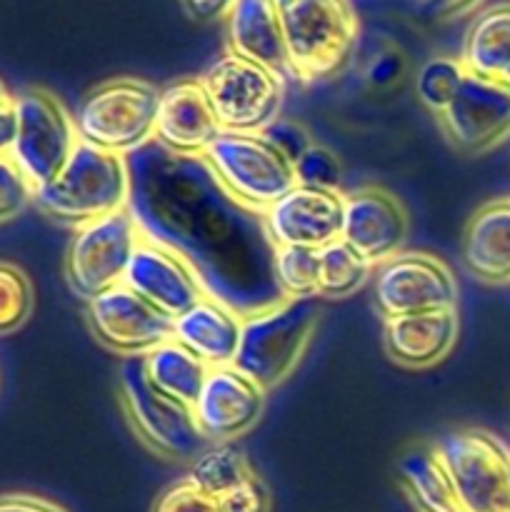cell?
<instances>
[{
  "label": "cell",
  "instance_id": "obj_15",
  "mask_svg": "<svg viewBox=\"0 0 510 512\" xmlns=\"http://www.w3.org/2000/svg\"><path fill=\"white\" fill-rule=\"evenodd\" d=\"M408 230V210L390 190L380 185H365L343 193L340 240L370 265H380L383 260L403 253Z\"/></svg>",
  "mask_w": 510,
  "mask_h": 512
},
{
  "label": "cell",
  "instance_id": "obj_33",
  "mask_svg": "<svg viewBox=\"0 0 510 512\" xmlns=\"http://www.w3.org/2000/svg\"><path fill=\"white\" fill-rule=\"evenodd\" d=\"M33 185L25 180L13 158H0V223L13 220L33 200Z\"/></svg>",
  "mask_w": 510,
  "mask_h": 512
},
{
  "label": "cell",
  "instance_id": "obj_24",
  "mask_svg": "<svg viewBox=\"0 0 510 512\" xmlns=\"http://www.w3.org/2000/svg\"><path fill=\"white\" fill-rule=\"evenodd\" d=\"M458 60L465 73L500 80L510 68V0L488 5L470 20Z\"/></svg>",
  "mask_w": 510,
  "mask_h": 512
},
{
  "label": "cell",
  "instance_id": "obj_35",
  "mask_svg": "<svg viewBox=\"0 0 510 512\" xmlns=\"http://www.w3.org/2000/svg\"><path fill=\"white\" fill-rule=\"evenodd\" d=\"M263 138L268 140L285 160H290V163H295V160L313 145V138H310L308 130L288 118L273 120V123L263 130Z\"/></svg>",
  "mask_w": 510,
  "mask_h": 512
},
{
  "label": "cell",
  "instance_id": "obj_26",
  "mask_svg": "<svg viewBox=\"0 0 510 512\" xmlns=\"http://www.w3.org/2000/svg\"><path fill=\"white\" fill-rule=\"evenodd\" d=\"M143 368L155 390L190 405V408H193L210 370L203 360L195 358L190 350L175 343L173 338L150 350L148 355H143Z\"/></svg>",
  "mask_w": 510,
  "mask_h": 512
},
{
  "label": "cell",
  "instance_id": "obj_11",
  "mask_svg": "<svg viewBox=\"0 0 510 512\" xmlns=\"http://www.w3.org/2000/svg\"><path fill=\"white\" fill-rule=\"evenodd\" d=\"M143 240L128 208L75 228L65 255V280L85 303L123 283L135 248Z\"/></svg>",
  "mask_w": 510,
  "mask_h": 512
},
{
  "label": "cell",
  "instance_id": "obj_3",
  "mask_svg": "<svg viewBox=\"0 0 510 512\" xmlns=\"http://www.w3.org/2000/svg\"><path fill=\"white\" fill-rule=\"evenodd\" d=\"M130 173L125 155L78 143L68 163L48 185L33 193V203L48 218L80 228L128 208Z\"/></svg>",
  "mask_w": 510,
  "mask_h": 512
},
{
  "label": "cell",
  "instance_id": "obj_28",
  "mask_svg": "<svg viewBox=\"0 0 510 512\" xmlns=\"http://www.w3.org/2000/svg\"><path fill=\"white\" fill-rule=\"evenodd\" d=\"M368 278H373V265L340 238L318 250V298H348L358 293Z\"/></svg>",
  "mask_w": 510,
  "mask_h": 512
},
{
  "label": "cell",
  "instance_id": "obj_42",
  "mask_svg": "<svg viewBox=\"0 0 510 512\" xmlns=\"http://www.w3.org/2000/svg\"><path fill=\"white\" fill-rule=\"evenodd\" d=\"M500 80H503V83H505V88H508V90H510V68H508V70H505V73H503V75H500Z\"/></svg>",
  "mask_w": 510,
  "mask_h": 512
},
{
  "label": "cell",
  "instance_id": "obj_10",
  "mask_svg": "<svg viewBox=\"0 0 510 512\" xmlns=\"http://www.w3.org/2000/svg\"><path fill=\"white\" fill-rule=\"evenodd\" d=\"M13 105L18 128L10 158L33 190H38L63 170L80 143L73 115L45 88L23 90L15 95Z\"/></svg>",
  "mask_w": 510,
  "mask_h": 512
},
{
  "label": "cell",
  "instance_id": "obj_9",
  "mask_svg": "<svg viewBox=\"0 0 510 512\" xmlns=\"http://www.w3.org/2000/svg\"><path fill=\"white\" fill-rule=\"evenodd\" d=\"M203 160L223 188L263 215L295 185L293 163L285 160L263 133H223L205 150Z\"/></svg>",
  "mask_w": 510,
  "mask_h": 512
},
{
  "label": "cell",
  "instance_id": "obj_19",
  "mask_svg": "<svg viewBox=\"0 0 510 512\" xmlns=\"http://www.w3.org/2000/svg\"><path fill=\"white\" fill-rule=\"evenodd\" d=\"M123 285L173 320L205 295L203 285L198 283L185 260L145 238L140 240L130 258Z\"/></svg>",
  "mask_w": 510,
  "mask_h": 512
},
{
  "label": "cell",
  "instance_id": "obj_39",
  "mask_svg": "<svg viewBox=\"0 0 510 512\" xmlns=\"http://www.w3.org/2000/svg\"><path fill=\"white\" fill-rule=\"evenodd\" d=\"M423 5H425V10L433 15V18L450 20V18H460V15L480 8V5H483V0H423Z\"/></svg>",
  "mask_w": 510,
  "mask_h": 512
},
{
  "label": "cell",
  "instance_id": "obj_18",
  "mask_svg": "<svg viewBox=\"0 0 510 512\" xmlns=\"http://www.w3.org/2000/svg\"><path fill=\"white\" fill-rule=\"evenodd\" d=\"M223 133L198 78H185L160 90L153 140L185 158H203Z\"/></svg>",
  "mask_w": 510,
  "mask_h": 512
},
{
  "label": "cell",
  "instance_id": "obj_21",
  "mask_svg": "<svg viewBox=\"0 0 510 512\" xmlns=\"http://www.w3.org/2000/svg\"><path fill=\"white\" fill-rule=\"evenodd\" d=\"M240 320L243 315L235 313L233 308L203 295L198 303L173 320V340L203 360L208 368H225L235 360Z\"/></svg>",
  "mask_w": 510,
  "mask_h": 512
},
{
  "label": "cell",
  "instance_id": "obj_8",
  "mask_svg": "<svg viewBox=\"0 0 510 512\" xmlns=\"http://www.w3.org/2000/svg\"><path fill=\"white\" fill-rule=\"evenodd\" d=\"M463 512H510V448L480 428L445 433L435 443Z\"/></svg>",
  "mask_w": 510,
  "mask_h": 512
},
{
  "label": "cell",
  "instance_id": "obj_12",
  "mask_svg": "<svg viewBox=\"0 0 510 512\" xmlns=\"http://www.w3.org/2000/svg\"><path fill=\"white\" fill-rule=\"evenodd\" d=\"M373 300L385 320L450 310L458 308V283L438 255L398 253L375 268Z\"/></svg>",
  "mask_w": 510,
  "mask_h": 512
},
{
  "label": "cell",
  "instance_id": "obj_34",
  "mask_svg": "<svg viewBox=\"0 0 510 512\" xmlns=\"http://www.w3.org/2000/svg\"><path fill=\"white\" fill-rule=\"evenodd\" d=\"M153 512H220L218 498H210L188 480L170 485L155 503Z\"/></svg>",
  "mask_w": 510,
  "mask_h": 512
},
{
  "label": "cell",
  "instance_id": "obj_7",
  "mask_svg": "<svg viewBox=\"0 0 510 512\" xmlns=\"http://www.w3.org/2000/svg\"><path fill=\"white\" fill-rule=\"evenodd\" d=\"M198 80L220 128L228 133H263L280 118L283 75L265 65L228 50Z\"/></svg>",
  "mask_w": 510,
  "mask_h": 512
},
{
  "label": "cell",
  "instance_id": "obj_14",
  "mask_svg": "<svg viewBox=\"0 0 510 512\" xmlns=\"http://www.w3.org/2000/svg\"><path fill=\"white\" fill-rule=\"evenodd\" d=\"M85 315L95 340L123 358L148 355L173 338V318L123 283L88 300Z\"/></svg>",
  "mask_w": 510,
  "mask_h": 512
},
{
  "label": "cell",
  "instance_id": "obj_31",
  "mask_svg": "<svg viewBox=\"0 0 510 512\" xmlns=\"http://www.w3.org/2000/svg\"><path fill=\"white\" fill-rule=\"evenodd\" d=\"M35 293L28 273L13 263H0V335H10L25 325L33 313Z\"/></svg>",
  "mask_w": 510,
  "mask_h": 512
},
{
  "label": "cell",
  "instance_id": "obj_17",
  "mask_svg": "<svg viewBox=\"0 0 510 512\" xmlns=\"http://www.w3.org/2000/svg\"><path fill=\"white\" fill-rule=\"evenodd\" d=\"M265 410V390L233 365L210 368L193 403L195 425L208 443H230L255 428Z\"/></svg>",
  "mask_w": 510,
  "mask_h": 512
},
{
  "label": "cell",
  "instance_id": "obj_36",
  "mask_svg": "<svg viewBox=\"0 0 510 512\" xmlns=\"http://www.w3.org/2000/svg\"><path fill=\"white\" fill-rule=\"evenodd\" d=\"M220 512H270V493L258 475H250L218 498Z\"/></svg>",
  "mask_w": 510,
  "mask_h": 512
},
{
  "label": "cell",
  "instance_id": "obj_4",
  "mask_svg": "<svg viewBox=\"0 0 510 512\" xmlns=\"http://www.w3.org/2000/svg\"><path fill=\"white\" fill-rule=\"evenodd\" d=\"M288 73L303 83L330 78L353 55L358 18L348 0H273Z\"/></svg>",
  "mask_w": 510,
  "mask_h": 512
},
{
  "label": "cell",
  "instance_id": "obj_5",
  "mask_svg": "<svg viewBox=\"0 0 510 512\" xmlns=\"http://www.w3.org/2000/svg\"><path fill=\"white\" fill-rule=\"evenodd\" d=\"M160 88L143 78H113L95 85L73 115L78 140L115 155H130L155 135Z\"/></svg>",
  "mask_w": 510,
  "mask_h": 512
},
{
  "label": "cell",
  "instance_id": "obj_27",
  "mask_svg": "<svg viewBox=\"0 0 510 512\" xmlns=\"http://www.w3.org/2000/svg\"><path fill=\"white\" fill-rule=\"evenodd\" d=\"M253 473L255 470L250 468L243 450L235 445V440H230V443H210L190 463L185 480L193 483L198 490H203L205 495H210V498H220L228 490H233L235 485L248 480Z\"/></svg>",
  "mask_w": 510,
  "mask_h": 512
},
{
  "label": "cell",
  "instance_id": "obj_25",
  "mask_svg": "<svg viewBox=\"0 0 510 512\" xmlns=\"http://www.w3.org/2000/svg\"><path fill=\"white\" fill-rule=\"evenodd\" d=\"M398 483L418 512H463L433 445H415L400 458Z\"/></svg>",
  "mask_w": 510,
  "mask_h": 512
},
{
  "label": "cell",
  "instance_id": "obj_38",
  "mask_svg": "<svg viewBox=\"0 0 510 512\" xmlns=\"http://www.w3.org/2000/svg\"><path fill=\"white\" fill-rule=\"evenodd\" d=\"M180 3H183L185 13H188L193 20H200V23H213V20L228 18L235 0H180Z\"/></svg>",
  "mask_w": 510,
  "mask_h": 512
},
{
  "label": "cell",
  "instance_id": "obj_32",
  "mask_svg": "<svg viewBox=\"0 0 510 512\" xmlns=\"http://www.w3.org/2000/svg\"><path fill=\"white\" fill-rule=\"evenodd\" d=\"M293 173L295 185H305V188L315 190H335V193H340L343 168H340L335 153H330L325 145H310V148L293 163Z\"/></svg>",
  "mask_w": 510,
  "mask_h": 512
},
{
  "label": "cell",
  "instance_id": "obj_41",
  "mask_svg": "<svg viewBox=\"0 0 510 512\" xmlns=\"http://www.w3.org/2000/svg\"><path fill=\"white\" fill-rule=\"evenodd\" d=\"M10 100H13V98H10V95H8V90H5V85L0 83V108H3V105H8Z\"/></svg>",
  "mask_w": 510,
  "mask_h": 512
},
{
  "label": "cell",
  "instance_id": "obj_23",
  "mask_svg": "<svg viewBox=\"0 0 510 512\" xmlns=\"http://www.w3.org/2000/svg\"><path fill=\"white\" fill-rule=\"evenodd\" d=\"M228 50L275 73H288L283 30L273 0H235L228 13Z\"/></svg>",
  "mask_w": 510,
  "mask_h": 512
},
{
  "label": "cell",
  "instance_id": "obj_29",
  "mask_svg": "<svg viewBox=\"0 0 510 512\" xmlns=\"http://www.w3.org/2000/svg\"><path fill=\"white\" fill-rule=\"evenodd\" d=\"M273 275L283 298H318V250L275 248Z\"/></svg>",
  "mask_w": 510,
  "mask_h": 512
},
{
  "label": "cell",
  "instance_id": "obj_6",
  "mask_svg": "<svg viewBox=\"0 0 510 512\" xmlns=\"http://www.w3.org/2000/svg\"><path fill=\"white\" fill-rule=\"evenodd\" d=\"M118 395L133 433L160 458L193 463L210 445L195 425L193 408L150 385L143 355L123 358L118 368Z\"/></svg>",
  "mask_w": 510,
  "mask_h": 512
},
{
  "label": "cell",
  "instance_id": "obj_20",
  "mask_svg": "<svg viewBox=\"0 0 510 512\" xmlns=\"http://www.w3.org/2000/svg\"><path fill=\"white\" fill-rule=\"evenodd\" d=\"M458 308L388 318L383 325V348L393 363L410 370L433 368L458 343Z\"/></svg>",
  "mask_w": 510,
  "mask_h": 512
},
{
  "label": "cell",
  "instance_id": "obj_30",
  "mask_svg": "<svg viewBox=\"0 0 510 512\" xmlns=\"http://www.w3.org/2000/svg\"><path fill=\"white\" fill-rule=\"evenodd\" d=\"M465 80V68L458 58H440L428 60L415 75V95L430 113L440 115L455 98Z\"/></svg>",
  "mask_w": 510,
  "mask_h": 512
},
{
  "label": "cell",
  "instance_id": "obj_40",
  "mask_svg": "<svg viewBox=\"0 0 510 512\" xmlns=\"http://www.w3.org/2000/svg\"><path fill=\"white\" fill-rule=\"evenodd\" d=\"M15 128H18V118H15V105L10 100L8 105L0 108V158H10L13 153Z\"/></svg>",
  "mask_w": 510,
  "mask_h": 512
},
{
  "label": "cell",
  "instance_id": "obj_22",
  "mask_svg": "<svg viewBox=\"0 0 510 512\" xmlns=\"http://www.w3.org/2000/svg\"><path fill=\"white\" fill-rule=\"evenodd\" d=\"M463 265L483 283H510V198L480 205L463 233Z\"/></svg>",
  "mask_w": 510,
  "mask_h": 512
},
{
  "label": "cell",
  "instance_id": "obj_2",
  "mask_svg": "<svg viewBox=\"0 0 510 512\" xmlns=\"http://www.w3.org/2000/svg\"><path fill=\"white\" fill-rule=\"evenodd\" d=\"M318 298H283L243 315L233 368L265 393L293 375L318 330Z\"/></svg>",
  "mask_w": 510,
  "mask_h": 512
},
{
  "label": "cell",
  "instance_id": "obj_1",
  "mask_svg": "<svg viewBox=\"0 0 510 512\" xmlns=\"http://www.w3.org/2000/svg\"><path fill=\"white\" fill-rule=\"evenodd\" d=\"M125 160L128 210L140 235L185 260L205 295L238 315L283 300L263 215L235 200L203 158L175 155L150 140Z\"/></svg>",
  "mask_w": 510,
  "mask_h": 512
},
{
  "label": "cell",
  "instance_id": "obj_37",
  "mask_svg": "<svg viewBox=\"0 0 510 512\" xmlns=\"http://www.w3.org/2000/svg\"><path fill=\"white\" fill-rule=\"evenodd\" d=\"M0 512H68L63 505L28 493L0 495Z\"/></svg>",
  "mask_w": 510,
  "mask_h": 512
},
{
  "label": "cell",
  "instance_id": "obj_13",
  "mask_svg": "<svg viewBox=\"0 0 510 512\" xmlns=\"http://www.w3.org/2000/svg\"><path fill=\"white\" fill-rule=\"evenodd\" d=\"M455 150L480 155L510 138V90L498 78L465 73L448 108L435 115Z\"/></svg>",
  "mask_w": 510,
  "mask_h": 512
},
{
  "label": "cell",
  "instance_id": "obj_16",
  "mask_svg": "<svg viewBox=\"0 0 510 512\" xmlns=\"http://www.w3.org/2000/svg\"><path fill=\"white\" fill-rule=\"evenodd\" d=\"M263 225L275 248L320 250L340 238L343 193L293 185L265 210Z\"/></svg>",
  "mask_w": 510,
  "mask_h": 512
}]
</instances>
